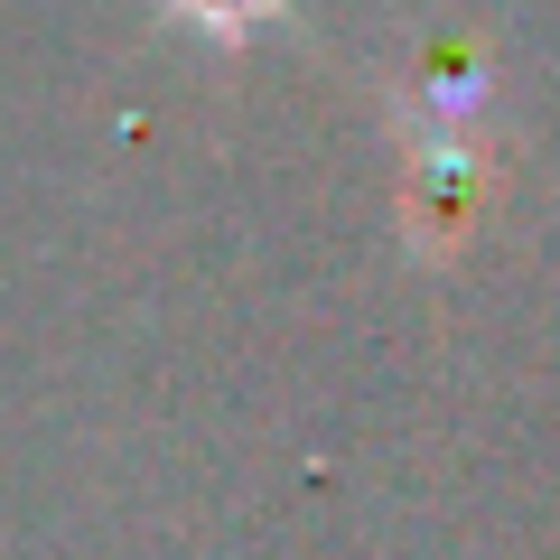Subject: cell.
I'll list each match as a JSON object with an SVG mask.
<instances>
[{"mask_svg":"<svg viewBox=\"0 0 560 560\" xmlns=\"http://www.w3.org/2000/svg\"><path fill=\"white\" fill-rule=\"evenodd\" d=\"M280 0H178V20H197L206 38H243V28H261Z\"/></svg>","mask_w":560,"mask_h":560,"instance_id":"1","label":"cell"}]
</instances>
